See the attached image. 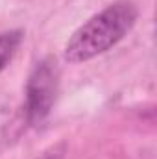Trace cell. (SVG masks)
Listing matches in <instances>:
<instances>
[{"label":"cell","instance_id":"obj_1","mask_svg":"<svg viewBox=\"0 0 157 159\" xmlns=\"http://www.w3.org/2000/svg\"><path fill=\"white\" fill-rule=\"evenodd\" d=\"M135 20L137 7L133 2L118 0L107 6L74 32L65 46V59L69 63H81L107 52L124 39V35L133 28Z\"/></svg>","mask_w":157,"mask_h":159},{"label":"cell","instance_id":"obj_2","mask_svg":"<svg viewBox=\"0 0 157 159\" xmlns=\"http://www.w3.org/2000/svg\"><path fill=\"white\" fill-rule=\"evenodd\" d=\"M54 100V70L48 63L35 67L28 85V106L34 119H43Z\"/></svg>","mask_w":157,"mask_h":159},{"label":"cell","instance_id":"obj_3","mask_svg":"<svg viewBox=\"0 0 157 159\" xmlns=\"http://www.w3.org/2000/svg\"><path fill=\"white\" fill-rule=\"evenodd\" d=\"M20 32H6L0 34V72L7 67V63L11 61V57L15 56L19 44H20Z\"/></svg>","mask_w":157,"mask_h":159}]
</instances>
